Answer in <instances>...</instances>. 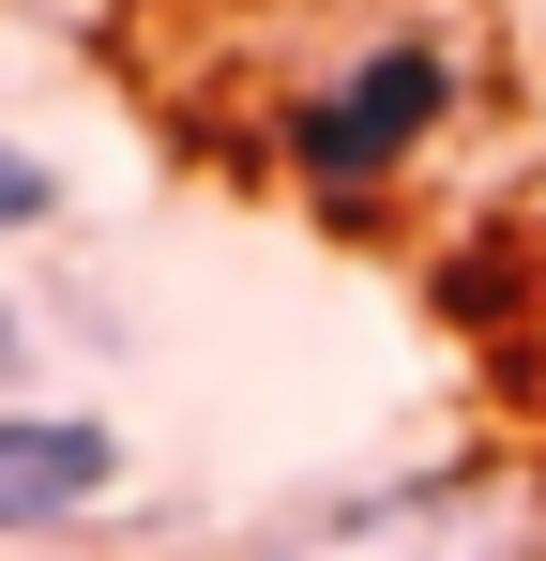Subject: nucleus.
Masks as SVG:
<instances>
[{
    "instance_id": "1",
    "label": "nucleus",
    "mask_w": 546,
    "mask_h": 561,
    "mask_svg": "<svg viewBox=\"0 0 546 561\" xmlns=\"http://www.w3.org/2000/svg\"><path fill=\"white\" fill-rule=\"evenodd\" d=\"M273 561H546V470H516V456L410 470V485H364L334 516H304Z\"/></svg>"
},
{
    "instance_id": "2",
    "label": "nucleus",
    "mask_w": 546,
    "mask_h": 561,
    "mask_svg": "<svg viewBox=\"0 0 546 561\" xmlns=\"http://www.w3.org/2000/svg\"><path fill=\"white\" fill-rule=\"evenodd\" d=\"M441 106H455V46L395 31V46H364V61H334V77L304 92V122H288V168H304L319 197H364V183H395V168L441 137Z\"/></svg>"
},
{
    "instance_id": "3",
    "label": "nucleus",
    "mask_w": 546,
    "mask_h": 561,
    "mask_svg": "<svg viewBox=\"0 0 546 561\" xmlns=\"http://www.w3.org/2000/svg\"><path fill=\"white\" fill-rule=\"evenodd\" d=\"M106 485H122V425L106 410H0V547L91 516Z\"/></svg>"
},
{
    "instance_id": "4",
    "label": "nucleus",
    "mask_w": 546,
    "mask_h": 561,
    "mask_svg": "<svg viewBox=\"0 0 546 561\" xmlns=\"http://www.w3.org/2000/svg\"><path fill=\"white\" fill-rule=\"evenodd\" d=\"M0 228H61V168L0 137Z\"/></svg>"
}]
</instances>
